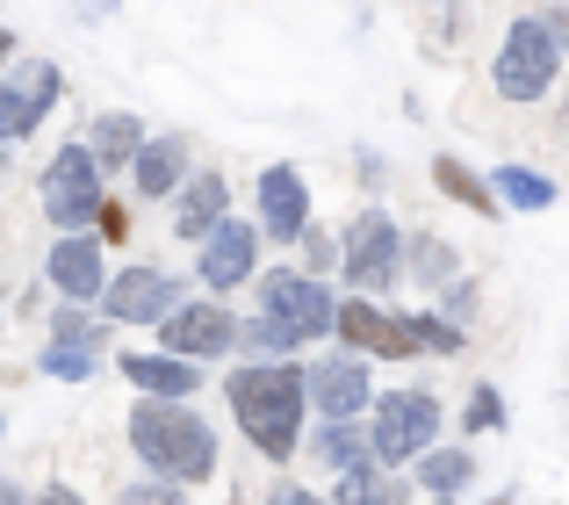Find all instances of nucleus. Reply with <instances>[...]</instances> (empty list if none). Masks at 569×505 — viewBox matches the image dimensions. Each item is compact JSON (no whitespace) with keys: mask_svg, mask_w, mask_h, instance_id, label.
<instances>
[{"mask_svg":"<svg viewBox=\"0 0 569 505\" xmlns=\"http://www.w3.org/2000/svg\"><path fill=\"white\" fill-rule=\"evenodd\" d=\"M231 412L246 426V440L260 455H289L296 448V426H303V368L289 362H252L231 376Z\"/></svg>","mask_w":569,"mask_h":505,"instance_id":"obj_1","label":"nucleus"},{"mask_svg":"<svg viewBox=\"0 0 569 505\" xmlns=\"http://www.w3.org/2000/svg\"><path fill=\"white\" fill-rule=\"evenodd\" d=\"M130 448H138L159 477H181V484H202L209 469H217V434H209L188 405H173V397H144V405L130 412Z\"/></svg>","mask_w":569,"mask_h":505,"instance_id":"obj_2","label":"nucleus"},{"mask_svg":"<svg viewBox=\"0 0 569 505\" xmlns=\"http://www.w3.org/2000/svg\"><path fill=\"white\" fill-rule=\"evenodd\" d=\"M562 66V43L548 29V14H527V22L505 29V51H498V95L505 101H541L548 80Z\"/></svg>","mask_w":569,"mask_h":505,"instance_id":"obj_3","label":"nucleus"},{"mask_svg":"<svg viewBox=\"0 0 569 505\" xmlns=\"http://www.w3.org/2000/svg\"><path fill=\"white\" fill-rule=\"evenodd\" d=\"M43 217H51L58 231L101 225V167H94L87 145H66V152L51 159V174H43Z\"/></svg>","mask_w":569,"mask_h":505,"instance_id":"obj_4","label":"nucleus"},{"mask_svg":"<svg viewBox=\"0 0 569 505\" xmlns=\"http://www.w3.org/2000/svg\"><path fill=\"white\" fill-rule=\"evenodd\" d=\"M432 434H440V405H432L426 390H389L376 405V426H368V448H376V463H411V455L432 448Z\"/></svg>","mask_w":569,"mask_h":505,"instance_id":"obj_5","label":"nucleus"},{"mask_svg":"<svg viewBox=\"0 0 569 505\" xmlns=\"http://www.w3.org/2000/svg\"><path fill=\"white\" fill-rule=\"evenodd\" d=\"M339 267H347V281H361V289H389V281L403 275V231L389 225V210L353 217L347 239H339Z\"/></svg>","mask_w":569,"mask_h":505,"instance_id":"obj_6","label":"nucleus"},{"mask_svg":"<svg viewBox=\"0 0 569 505\" xmlns=\"http://www.w3.org/2000/svg\"><path fill=\"white\" fill-rule=\"evenodd\" d=\"M332 296L318 289L310 275H289V267H274V275L260 281V318L267 325H281L289 339H318V333H332Z\"/></svg>","mask_w":569,"mask_h":505,"instance_id":"obj_7","label":"nucleus"},{"mask_svg":"<svg viewBox=\"0 0 569 505\" xmlns=\"http://www.w3.org/2000/svg\"><path fill=\"white\" fill-rule=\"evenodd\" d=\"M173 304H181V281L167 267H123V275L101 281V310L116 325H159Z\"/></svg>","mask_w":569,"mask_h":505,"instance_id":"obj_8","label":"nucleus"},{"mask_svg":"<svg viewBox=\"0 0 569 505\" xmlns=\"http://www.w3.org/2000/svg\"><path fill=\"white\" fill-rule=\"evenodd\" d=\"M58 95H66V72H58L51 58H29V66H14L8 80H0V116H8L14 138H29V130L51 116Z\"/></svg>","mask_w":569,"mask_h":505,"instance_id":"obj_9","label":"nucleus"},{"mask_svg":"<svg viewBox=\"0 0 569 505\" xmlns=\"http://www.w3.org/2000/svg\"><path fill=\"white\" fill-rule=\"evenodd\" d=\"M238 339V325H231V310H217V304H173L167 318H159V347L167 354H223Z\"/></svg>","mask_w":569,"mask_h":505,"instance_id":"obj_10","label":"nucleus"},{"mask_svg":"<svg viewBox=\"0 0 569 505\" xmlns=\"http://www.w3.org/2000/svg\"><path fill=\"white\" fill-rule=\"evenodd\" d=\"M252 253H260V231H252V225H231V217H217V225L202 231V260H194V267H202V281L223 296V289H238V281L252 275Z\"/></svg>","mask_w":569,"mask_h":505,"instance_id":"obj_11","label":"nucleus"},{"mask_svg":"<svg viewBox=\"0 0 569 505\" xmlns=\"http://www.w3.org/2000/svg\"><path fill=\"white\" fill-rule=\"evenodd\" d=\"M332 325H339V339H347V347L382 354V362H403V354H418V347H411V325L389 318V310H376V304H361V296H353V304H339Z\"/></svg>","mask_w":569,"mask_h":505,"instance_id":"obj_12","label":"nucleus"},{"mask_svg":"<svg viewBox=\"0 0 569 505\" xmlns=\"http://www.w3.org/2000/svg\"><path fill=\"white\" fill-rule=\"evenodd\" d=\"M303 397L325 412V419H353V412L368 405V368L353 362V354L318 362V368H303Z\"/></svg>","mask_w":569,"mask_h":505,"instance_id":"obj_13","label":"nucleus"},{"mask_svg":"<svg viewBox=\"0 0 569 505\" xmlns=\"http://www.w3.org/2000/svg\"><path fill=\"white\" fill-rule=\"evenodd\" d=\"M51 281L72 296V304H87V296H101V281H109V267H101V239H87V231H66V239L51 246Z\"/></svg>","mask_w":569,"mask_h":505,"instance_id":"obj_14","label":"nucleus"},{"mask_svg":"<svg viewBox=\"0 0 569 505\" xmlns=\"http://www.w3.org/2000/svg\"><path fill=\"white\" fill-rule=\"evenodd\" d=\"M260 225L274 231V239H303L310 196H303V174H296V167H267L260 174Z\"/></svg>","mask_w":569,"mask_h":505,"instance_id":"obj_15","label":"nucleus"},{"mask_svg":"<svg viewBox=\"0 0 569 505\" xmlns=\"http://www.w3.org/2000/svg\"><path fill=\"white\" fill-rule=\"evenodd\" d=\"M123 376L138 383L144 397H188L202 383V368H188V354H130Z\"/></svg>","mask_w":569,"mask_h":505,"instance_id":"obj_16","label":"nucleus"},{"mask_svg":"<svg viewBox=\"0 0 569 505\" xmlns=\"http://www.w3.org/2000/svg\"><path fill=\"white\" fill-rule=\"evenodd\" d=\"M130 167H138V196H152V202H159V196H173V181H181L188 145H181V138H144Z\"/></svg>","mask_w":569,"mask_h":505,"instance_id":"obj_17","label":"nucleus"},{"mask_svg":"<svg viewBox=\"0 0 569 505\" xmlns=\"http://www.w3.org/2000/svg\"><path fill=\"white\" fill-rule=\"evenodd\" d=\"M223 210H231V188H223V174H194L188 196H181V217H173V231H181V239H202V231L217 225Z\"/></svg>","mask_w":569,"mask_h":505,"instance_id":"obj_18","label":"nucleus"},{"mask_svg":"<svg viewBox=\"0 0 569 505\" xmlns=\"http://www.w3.org/2000/svg\"><path fill=\"white\" fill-rule=\"evenodd\" d=\"M138 145H144V123L138 116H94V130H87V152H94V167L109 174V167H123V159H138Z\"/></svg>","mask_w":569,"mask_h":505,"instance_id":"obj_19","label":"nucleus"},{"mask_svg":"<svg viewBox=\"0 0 569 505\" xmlns=\"http://www.w3.org/2000/svg\"><path fill=\"white\" fill-rule=\"evenodd\" d=\"M411 492H403L397 477H382V469H368V463H353V469H339V505H403Z\"/></svg>","mask_w":569,"mask_h":505,"instance_id":"obj_20","label":"nucleus"},{"mask_svg":"<svg viewBox=\"0 0 569 505\" xmlns=\"http://www.w3.org/2000/svg\"><path fill=\"white\" fill-rule=\"evenodd\" d=\"M469 477H476V463L461 448H426V469H418V484H426L432 498H461L469 492Z\"/></svg>","mask_w":569,"mask_h":505,"instance_id":"obj_21","label":"nucleus"},{"mask_svg":"<svg viewBox=\"0 0 569 505\" xmlns=\"http://www.w3.org/2000/svg\"><path fill=\"white\" fill-rule=\"evenodd\" d=\"M432 181H440L455 202H469L476 217H498V188H490V181H476V174L461 167V159H432Z\"/></svg>","mask_w":569,"mask_h":505,"instance_id":"obj_22","label":"nucleus"},{"mask_svg":"<svg viewBox=\"0 0 569 505\" xmlns=\"http://www.w3.org/2000/svg\"><path fill=\"white\" fill-rule=\"evenodd\" d=\"M490 188H498L512 210H548V202H556V181L533 174V167H498V181H490Z\"/></svg>","mask_w":569,"mask_h":505,"instance_id":"obj_23","label":"nucleus"},{"mask_svg":"<svg viewBox=\"0 0 569 505\" xmlns=\"http://www.w3.org/2000/svg\"><path fill=\"white\" fill-rule=\"evenodd\" d=\"M368 455H376V448H368V440L353 434L347 419H325V426H318V463H325V469H353V463H368Z\"/></svg>","mask_w":569,"mask_h":505,"instance_id":"obj_24","label":"nucleus"},{"mask_svg":"<svg viewBox=\"0 0 569 505\" xmlns=\"http://www.w3.org/2000/svg\"><path fill=\"white\" fill-rule=\"evenodd\" d=\"M43 368L66 376V383H80V376H94V368H101V354L80 347V339H58V347H43Z\"/></svg>","mask_w":569,"mask_h":505,"instance_id":"obj_25","label":"nucleus"},{"mask_svg":"<svg viewBox=\"0 0 569 505\" xmlns=\"http://www.w3.org/2000/svg\"><path fill=\"white\" fill-rule=\"evenodd\" d=\"M411 253H418V260H411V275L426 281V289H447V281H455V246H440V239H418Z\"/></svg>","mask_w":569,"mask_h":505,"instance_id":"obj_26","label":"nucleus"},{"mask_svg":"<svg viewBox=\"0 0 569 505\" xmlns=\"http://www.w3.org/2000/svg\"><path fill=\"white\" fill-rule=\"evenodd\" d=\"M411 347H426V354H455L461 347V325H447V318H432V310H411Z\"/></svg>","mask_w":569,"mask_h":505,"instance_id":"obj_27","label":"nucleus"},{"mask_svg":"<svg viewBox=\"0 0 569 505\" xmlns=\"http://www.w3.org/2000/svg\"><path fill=\"white\" fill-rule=\"evenodd\" d=\"M469 426H476V434H498V426H505V397L498 390H476L469 397Z\"/></svg>","mask_w":569,"mask_h":505,"instance_id":"obj_28","label":"nucleus"},{"mask_svg":"<svg viewBox=\"0 0 569 505\" xmlns=\"http://www.w3.org/2000/svg\"><path fill=\"white\" fill-rule=\"evenodd\" d=\"M123 505H188V498L173 492V484H159V492H152V484H130V492H123Z\"/></svg>","mask_w":569,"mask_h":505,"instance_id":"obj_29","label":"nucleus"},{"mask_svg":"<svg viewBox=\"0 0 569 505\" xmlns=\"http://www.w3.org/2000/svg\"><path fill=\"white\" fill-rule=\"evenodd\" d=\"M303 246H310V267H332V253H339L325 231H310V225H303Z\"/></svg>","mask_w":569,"mask_h":505,"instance_id":"obj_30","label":"nucleus"},{"mask_svg":"<svg viewBox=\"0 0 569 505\" xmlns=\"http://www.w3.org/2000/svg\"><path fill=\"white\" fill-rule=\"evenodd\" d=\"M267 505H325V498H310V492H296V484H274V492H267Z\"/></svg>","mask_w":569,"mask_h":505,"instance_id":"obj_31","label":"nucleus"},{"mask_svg":"<svg viewBox=\"0 0 569 505\" xmlns=\"http://www.w3.org/2000/svg\"><path fill=\"white\" fill-rule=\"evenodd\" d=\"M37 505H80V492H66V484H43V498Z\"/></svg>","mask_w":569,"mask_h":505,"instance_id":"obj_32","label":"nucleus"},{"mask_svg":"<svg viewBox=\"0 0 569 505\" xmlns=\"http://www.w3.org/2000/svg\"><path fill=\"white\" fill-rule=\"evenodd\" d=\"M548 29H556V43L569 51V14H548Z\"/></svg>","mask_w":569,"mask_h":505,"instance_id":"obj_33","label":"nucleus"},{"mask_svg":"<svg viewBox=\"0 0 569 505\" xmlns=\"http://www.w3.org/2000/svg\"><path fill=\"white\" fill-rule=\"evenodd\" d=\"M0 505H29L22 492H14V484H0Z\"/></svg>","mask_w":569,"mask_h":505,"instance_id":"obj_34","label":"nucleus"},{"mask_svg":"<svg viewBox=\"0 0 569 505\" xmlns=\"http://www.w3.org/2000/svg\"><path fill=\"white\" fill-rule=\"evenodd\" d=\"M8 145H14V130H8V116H0V159H8Z\"/></svg>","mask_w":569,"mask_h":505,"instance_id":"obj_35","label":"nucleus"},{"mask_svg":"<svg viewBox=\"0 0 569 505\" xmlns=\"http://www.w3.org/2000/svg\"><path fill=\"white\" fill-rule=\"evenodd\" d=\"M8 51H14V37H8V29H0V58H8Z\"/></svg>","mask_w":569,"mask_h":505,"instance_id":"obj_36","label":"nucleus"},{"mask_svg":"<svg viewBox=\"0 0 569 505\" xmlns=\"http://www.w3.org/2000/svg\"><path fill=\"white\" fill-rule=\"evenodd\" d=\"M483 505H505V498H483Z\"/></svg>","mask_w":569,"mask_h":505,"instance_id":"obj_37","label":"nucleus"}]
</instances>
